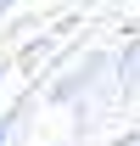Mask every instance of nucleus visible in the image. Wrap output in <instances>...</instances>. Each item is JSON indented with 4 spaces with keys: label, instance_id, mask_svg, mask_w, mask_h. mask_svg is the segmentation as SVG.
<instances>
[]
</instances>
